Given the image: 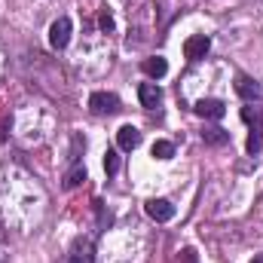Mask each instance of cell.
<instances>
[{
    "mask_svg": "<svg viewBox=\"0 0 263 263\" xmlns=\"http://www.w3.org/2000/svg\"><path fill=\"white\" fill-rule=\"evenodd\" d=\"M89 110L98 114V117H110V114L120 110V98H117L114 92H92V98H89Z\"/></svg>",
    "mask_w": 263,
    "mask_h": 263,
    "instance_id": "1",
    "label": "cell"
},
{
    "mask_svg": "<svg viewBox=\"0 0 263 263\" xmlns=\"http://www.w3.org/2000/svg\"><path fill=\"white\" fill-rule=\"evenodd\" d=\"M70 31H73V25H70L67 15L55 18L52 28H49V46H52V49H65L67 43H70Z\"/></svg>",
    "mask_w": 263,
    "mask_h": 263,
    "instance_id": "2",
    "label": "cell"
},
{
    "mask_svg": "<svg viewBox=\"0 0 263 263\" xmlns=\"http://www.w3.org/2000/svg\"><path fill=\"white\" fill-rule=\"evenodd\" d=\"M65 263H95V245L92 239H77L67 251Z\"/></svg>",
    "mask_w": 263,
    "mask_h": 263,
    "instance_id": "3",
    "label": "cell"
},
{
    "mask_svg": "<svg viewBox=\"0 0 263 263\" xmlns=\"http://www.w3.org/2000/svg\"><path fill=\"white\" fill-rule=\"evenodd\" d=\"M144 211H147L156 223H165V220L175 217V205H172L168 199H147V202H144Z\"/></svg>",
    "mask_w": 263,
    "mask_h": 263,
    "instance_id": "4",
    "label": "cell"
},
{
    "mask_svg": "<svg viewBox=\"0 0 263 263\" xmlns=\"http://www.w3.org/2000/svg\"><path fill=\"white\" fill-rule=\"evenodd\" d=\"M236 92H239L248 104H254V101H260V98H263V86L257 83V80L245 77V73H239V77H236Z\"/></svg>",
    "mask_w": 263,
    "mask_h": 263,
    "instance_id": "5",
    "label": "cell"
},
{
    "mask_svg": "<svg viewBox=\"0 0 263 263\" xmlns=\"http://www.w3.org/2000/svg\"><path fill=\"white\" fill-rule=\"evenodd\" d=\"M196 110L202 120H220L223 114H227V104L220 101V98H202V101H196Z\"/></svg>",
    "mask_w": 263,
    "mask_h": 263,
    "instance_id": "6",
    "label": "cell"
},
{
    "mask_svg": "<svg viewBox=\"0 0 263 263\" xmlns=\"http://www.w3.org/2000/svg\"><path fill=\"white\" fill-rule=\"evenodd\" d=\"M208 49H211V40H208L205 34H196V37H190V40L184 43V55H187L190 62L205 59V55H208Z\"/></svg>",
    "mask_w": 263,
    "mask_h": 263,
    "instance_id": "7",
    "label": "cell"
},
{
    "mask_svg": "<svg viewBox=\"0 0 263 263\" xmlns=\"http://www.w3.org/2000/svg\"><path fill=\"white\" fill-rule=\"evenodd\" d=\"M138 98H141V104H144L147 110H153V107L162 101V89H159L156 83H141V89H138Z\"/></svg>",
    "mask_w": 263,
    "mask_h": 263,
    "instance_id": "8",
    "label": "cell"
},
{
    "mask_svg": "<svg viewBox=\"0 0 263 263\" xmlns=\"http://www.w3.org/2000/svg\"><path fill=\"white\" fill-rule=\"evenodd\" d=\"M117 144H120V150H135L141 144V132L135 129V126H123V129L117 132Z\"/></svg>",
    "mask_w": 263,
    "mask_h": 263,
    "instance_id": "9",
    "label": "cell"
},
{
    "mask_svg": "<svg viewBox=\"0 0 263 263\" xmlns=\"http://www.w3.org/2000/svg\"><path fill=\"white\" fill-rule=\"evenodd\" d=\"M141 70H144L147 77L159 80V77H165V70H168V62H165V59H159V55H156V59H144V62H141Z\"/></svg>",
    "mask_w": 263,
    "mask_h": 263,
    "instance_id": "10",
    "label": "cell"
},
{
    "mask_svg": "<svg viewBox=\"0 0 263 263\" xmlns=\"http://www.w3.org/2000/svg\"><path fill=\"white\" fill-rule=\"evenodd\" d=\"M202 141L211 144V147H223V144H230V132L220 129V126H211V129L202 132Z\"/></svg>",
    "mask_w": 263,
    "mask_h": 263,
    "instance_id": "11",
    "label": "cell"
},
{
    "mask_svg": "<svg viewBox=\"0 0 263 263\" xmlns=\"http://www.w3.org/2000/svg\"><path fill=\"white\" fill-rule=\"evenodd\" d=\"M83 181H86V168H83V165H73V168H70V172L65 175V190H73V187H80Z\"/></svg>",
    "mask_w": 263,
    "mask_h": 263,
    "instance_id": "12",
    "label": "cell"
},
{
    "mask_svg": "<svg viewBox=\"0 0 263 263\" xmlns=\"http://www.w3.org/2000/svg\"><path fill=\"white\" fill-rule=\"evenodd\" d=\"M242 120L248 123V126H254V132H260L263 129V117H260V107H242Z\"/></svg>",
    "mask_w": 263,
    "mask_h": 263,
    "instance_id": "13",
    "label": "cell"
},
{
    "mask_svg": "<svg viewBox=\"0 0 263 263\" xmlns=\"http://www.w3.org/2000/svg\"><path fill=\"white\" fill-rule=\"evenodd\" d=\"M153 156L156 159H172L175 156V144L172 141H156L153 144Z\"/></svg>",
    "mask_w": 263,
    "mask_h": 263,
    "instance_id": "14",
    "label": "cell"
},
{
    "mask_svg": "<svg viewBox=\"0 0 263 263\" xmlns=\"http://www.w3.org/2000/svg\"><path fill=\"white\" fill-rule=\"evenodd\" d=\"M104 172H107L110 178H114V175L120 172V156H117L114 150H107V153H104Z\"/></svg>",
    "mask_w": 263,
    "mask_h": 263,
    "instance_id": "15",
    "label": "cell"
},
{
    "mask_svg": "<svg viewBox=\"0 0 263 263\" xmlns=\"http://www.w3.org/2000/svg\"><path fill=\"white\" fill-rule=\"evenodd\" d=\"M245 147H248V153H251V156H257V153H260V147H263V135H260V132H251Z\"/></svg>",
    "mask_w": 263,
    "mask_h": 263,
    "instance_id": "16",
    "label": "cell"
},
{
    "mask_svg": "<svg viewBox=\"0 0 263 263\" xmlns=\"http://www.w3.org/2000/svg\"><path fill=\"white\" fill-rule=\"evenodd\" d=\"M101 28H104V31H114V18H110V12L101 15Z\"/></svg>",
    "mask_w": 263,
    "mask_h": 263,
    "instance_id": "17",
    "label": "cell"
},
{
    "mask_svg": "<svg viewBox=\"0 0 263 263\" xmlns=\"http://www.w3.org/2000/svg\"><path fill=\"white\" fill-rule=\"evenodd\" d=\"M251 263H263V254H257V257H254V260H251Z\"/></svg>",
    "mask_w": 263,
    "mask_h": 263,
    "instance_id": "18",
    "label": "cell"
},
{
    "mask_svg": "<svg viewBox=\"0 0 263 263\" xmlns=\"http://www.w3.org/2000/svg\"><path fill=\"white\" fill-rule=\"evenodd\" d=\"M257 9H260V12H263V0H260V3H257Z\"/></svg>",
    "mask_w": 263,
    "mask_h": 263,
    "instance_id": "19",
    "label": "cell"
},
{
    "mask_svg": "<svg viewBox=\"0 0 263 263\" xmlns=\"http://www.w3.org/2000/svg\"><path fill=\"white\" fill-rule=\"evenodd\" d=\"M0 263H3V257H0Z\"/></svg>",
    "mask_w": 263,
    "mask_h": 263,
    "instance_id": "20",
    "label": "cell"
}]
</instances>
